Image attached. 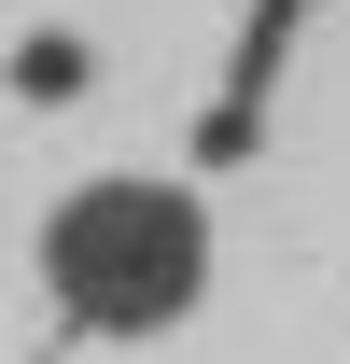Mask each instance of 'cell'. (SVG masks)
I'll list each match as a JSON object with an SVG mask.
<instances>
[{"mask_svg":"<svg viewBox=\"0 0 350 364\" xmlns=\"http://www.w3.org/2000/svg\"><path fill=\"white\" fill-rule=\"evenodd\" d=\"M28 280L43 309L98 350H140V336H182L196 294H211V196L169 168H85L28 238Z\"/></svg>","mask_w":350,"mask_h":364,"instance_id":"cell-1","label":"cell"},{"mask_svg":"<svg viewBox=\"0 0 350 364\" xmlns=\"http://www.w3.org/2000/svg\"><path fill=\"white\" fill-rule=\"evenodd\" d=\"M0 85H14V112H85V98H98V28H70V14H43V28H14V56H0Z\"/></svg>","mask_w":350,"mask_h":364,"instance_id":"cell-2","label":"cell"}]
</instances>
